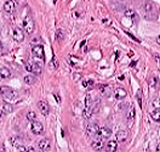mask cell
I'll return each mask as SVG.
<instances>
[{"mask_svg":"<svg viewBox=\"0 0 160 152\" xmlns=\"http://www.w3.org/2000/svg\"><path fill=\"white\" fill-rule=\"evenodd\" d=\"M23 29L27 34H32L35 29V23L32 18V16H27L24 20H23Z\"/></svg>","mask_w":160,"mask_h":152,"instance_id":"1","label":"cell"},{"mask_svg":"<svg viewBox=\"0 0 160 152\" xmlns=\"http://www.w3.org/2000/svg\"><path fill=\"white\" fill-rule=\"evenodd\" d=\"M0 94H1V96L5 100H12L13 98H15V93H13V90L10 86H6V85L0 86Z\"/></svg>","mask_w":160,"mask_h":152,"instance_id":"2","label":"cell"},{"mask_svg":"<svg viewBox=\"0 0 160 152\" xmlns=\"http://www.w3.org/2000/svg\"><path fill=\"white\" fill-rule=\"evenodd\" d=\"M32 52L35 55V56L38 59H41V60H44L45 59V52H44V47L43 45H40V44H37V45H33L32 46Z\"/></svg>","mask_w":160,"mask_h":152,"instance_id":"3","label":"cell"},{"mask_svg":"<svg viewBox=\"0 0 160 152\" xmlns=\"http://www.w3.org/2000/svg\"><path fill=\"white\" fill-rule=\"evenodd\" d=\"M86 133L89 136H97L100 134V127L97 126L96 123H90L87 126V129H86Z\"/></svg>","mask_w":160,"mask_h":152,"instance_id":"4","label":"cell"},{"mask_svg":"<svg viewBox=\"0 0 160 152\" xmlns=\"http://www.w3.org/2000/svg\"><path fill=\"white\" fill-rule=\"evenodd\" d=\"M12 38L15 41H17V43H21V41L24 40V33L23 31L21 28H13L12 31Z\"/></svg>","mask_w":160,"mask_h":152,"instance_id":"5","label":"cell"},{"mask_svg":"<svg viewBox=\"0 0 160 152\" xmlns=\"http://www.w3.org/2000/svg\"><path fill=\"white\" fill-rule=\"evenodd\" d=\"M32 132L35 134V135L43 134V132H44L43 124H41L40 122H38V121H33V122H32Z\"/></svg>","mask_w":160,"mask_h":152,"instance_id":"6","label":"cell"},{"mask_svg":"<svg viewBox=\"0 0 160 152\" xmlns=\"http://www.w3.org/2000/svg\"><path fill=\"white\" fill-rule=\"evenodd\" d=\"M4 11L8 12V13H13L16 11V3L15 0H8L5 4H4Z\"/></svg>","mask_w":160,"mask_h":152,"instance_id":"7","label":"cell"},{"mask_svg":"<svg viewBox=\"0 0 160 152\" xmlns=\"http://www.w3.org/2000/svg\"><path fill=\"white\" fill-rule=\"evenodd\" d=\"M38 108H39V111L43 113L44 116L50 113V106H48L45 101H39L38 102Z\"/></svg>","mask_w":160,"mask_h":152,"instance_id":"8","label":"cell"},{"mask_svg":"<svg viewBox=\"0 0 160 152\" xmlns=\"http://www.w3.org/2000/svg\"><path fill=\"white\" fill-rule=\"evenodd\" d=\"M104 150H106V152H115V151L118 150V144H116V141L110 140V141H108L107 144H104Z\"/></svg>","mask_w":160,"mask_h":152,"instance_id":"9","label":"cell"},{"mask_svg":"<svg viewBox=\"0 0 160 152\" xmlns=\"http://www.w3.org/2000/svg\"><path fill=\"white\" fill-rule=\"evenodd\" d=\"M50 147H51V142L48 139H41L39 141V149L41 151H48Z\"/></svg>","mask_w":160,"mask_h":152,"instance_id":"10","label":"cell"},{"mask_svg":"<svg viewBox=\"0 0 160 152\" xmlns=\"http://www.w3.org/2000/svg\"><path fill=\"white\" fill-rule=\"evenodd\" d=\"M91 147H92L95 151H102V150L104 149V142H103L102 139H97V140L92 141Z\"/></svg>","mask_w":160,"mask_h":152,"instance_id":"11","label":"cell"},{"mask_svg":"<svg viewBox=\"0 0 160 152\" xmlns=\"http://www.w3.org/2000/svg\"><path fill=\"white\" fill-rule=\"evenodd\" d=\"M114 95H115V99H118V100H123V99H125L127 96V93H126V90L125 89H123V88H118L116 90H115V93H114Z\"/></svg>","mask_w":160,"mask_h":152,"instance_id":"12","label":"cell"},{"mask_svg":"<svg viewBox=\"0 0 160 152\" xmlns=\"http://www.w3.org/2000/svg\"><path fill=\"white\" fill-rule=\"evenodd\" d=\"M98 135H101V137H103V139H107V137H109L112 135V130H110L108 127H101Z\"/></svg>","mask_w":160,"mask_h":152,"instance_id":"13","label":"cell"},{"mask_svg":"<svg viewBox=\"0 0 160 152\" xmlns=\"http://www.w3.org/2000/svg\"><path fill=\"white\" fill-rule=\"evenodd\" d=\"M127 132L126 130H119V132L116 133V140L118 141H120V142H123V141H125L127 139Z\"/></svg>","mask_w":160,"mask_h":152,"instance_id":"14","label":"cell"},{"mask_svg":"<svg viewBox=\"0 0 160 152\" xmlns=\"http://www.w3.org/2000/svg\"><path fill=\"white\" fill-rule=\"evenodd\" d=\"M0 75H1V78L4 79H8L11 77V72L9 71V68H6V67H1L0 68Z\"/></svg>","mask_w":160,"mask_h":152,"instance_id":"15","label":"cell"},{"mask_svg":"<svg viewBox=\"0 0 160 152\" xmlns=\"http://www.w3.org/2000/svg\"><path fill=\"white\" fill-rule=\"evenodd\" d=\"M23 80H24L26 84L32 85V84H34V83H35V77H34L33 74H27L26 77L23 78Z\"/></svg>","mask_w":160,"mask_h":152,"instance_id":"16","label":"cell"},{"mask_svg":"<svg viewBox=\"0 0 160 152\" xmlns=\"http://www.w3.org/2000/svg\"><path fill=\"white\" fill-rule=\"evenodd\" d=\"M41 66L39 65V63H32V73L33 74H37V75H39V74H41Z\"/></svg>","mask_w":160,"mask_h":152,"instance_id":"17","label":"cell"},{"mask_svg":"<svg viewBox=\"0 0 160 152\" xmlns=\"http://www.w3.org/2000/svg\"><path fill=\"white\" fill-rule=\"evenodd\" d=\"M150 117L153 121L155 122H160V109H154V111L150 112Z\"/></svg>","mask_w":160,"mask_h":152,"instance_id":"18","label":"cell"},{"mask_svg":"<svg viewBox=\"0 0 160 152\" xmlns=\"http://www.w3.org/2000/svg\"><path fill=\"white\" fill-rule=\"evenodd\" d=\"M135 116H136L135 107L131 106V107L129 108V112H127V119H129L130 122H132V121H134V118H135Z\"/></svg>","mask_w":160,"mask_h":152,"instance_id":"19","label":"cell"},{"mask_svg":"<svg viewBox=\"0 0 160 152\" xmlns=\"http://www.w3.org/2000/svg\"><path fill=\"white\" fill-rule=\"evenodd\" d=\"M3 109H4V113H11V112H12V109H13V107H12L11 103L5 102L4 105H3Z\"/></svg>","mask_w":160,"mask_h":152,"instance_id":"20","label":"cell"},{"mask_svg":"<svg viewBox=\"0 0 160 152\" xmlns=\"http://www.w3.org/2000/svg\"><path fill=\"white\" fill-rule=\"evenodd\" d=\"M82 114H84L85 118H90L92 114H94V111H92V108L91 107H86L84 109V112H82Z\"/></svg>","mask_w":160,"mask_h":152,"instance_id":"21","label":"cell"},{"mask_svg":"<svg viewBox=\"0 0 160 152\" xmlns=\"http://www.w3.org/2000/svg\"><path fill=\"white\" fill-rule=\"evenodd\" d=\"M148 85H149V88H152V89H154L155 86H157V78L153 75V77H150V79H149V82H148Z\"/></svg>","mask_w":160,"mask_h":152,"instance_id":"22","label":"cell"},{"mask_svg":"<svg viewBox=\"0 0 160 152\" xmlns=\"http://www.w3.org/2000/svg\"><path fill=\"white\" fill-rule=\"evenodd\" d=\"M27 118H28L29 121H35L37 119V113L34 112V111H29L28 113H27Z\"/></svg>","mask_w":160,"mask_h":152,"instance_id":"23","label":"cell"},{"mask_svg":"<svg viewBox=\"0 0 160 152\" xmlns=\"http://www.w3.org/2000/svg\"><path fill=\"white\" fill-rule=\"evenodd\" d=\"M125 16L136 20V12H135L134 10H126V12H125Z\"/></svg>","mask_w":160,"mask_h":152,"instance_id":"24","label":"cell"},{"mask_svg":"<svg viewBox=\"0 0 160 152\" xmlns=\"http://www.w3.org/2000/svg\"><path fill=\"white\" fill-rule=\"evenodd\" d=\"M56 39H57V41H61L63 40V32H62V29H57V32H56Z\"/></svg>","mask_w":160,"mask_h":152,"instance_id":"25","label":"cell"},{"mask_svg":"<svg viewBox=\"0 0 160 152\" xmlns=\"http://www.w3.org/2000/svg\"><path fill=\"white\" fill-rule=\"evenodd\" d=\"M153 107H154V109H160V99L153 101Z\"/></svg>","mask_w":160,"mask_h":152,"instance_id":"26","label":"cell"},{"mask_svg":"<svg viewBox=\"0 0 160 152\" xmlns=\"http://www.w3.org/2000/svg\"><path fill=\"white\" fill-rule=\"evenodd\" d=\"M92 101H91V96H90V94H87L86 95V107H91V103Z\"/></svg>","mask_w":160,"mask_h":152,"instance_id":"27","label":"cell"},{"mask_svg":"<svg viewBox=\"0 0 160 152\" xmlns=\"http://www.w3.org/2000/svg\"><path fill=\"white\" fill-rule=\"evenodd\" d=\"M137 101H138V103H140V106H141V103H142V95H141V90H138V93H137Z\"/></svg>","mask_w":160,"mask_h":152,"instance_id":"28","label":"cell"},{"mask_svg":"<svg viewBox=\"0 0 160 152\" xmlns=\"http://www.w3.org/2000/svg\"><path fill=\"white\" fill-rule=\"evenodd\" d=\"M26 70L28 71V72H30V73H32V63H29V62H27V63H26Z\"/></svg>","mask_w":160,"mask_h":152,"instance_id":"29","label":"cell"},{"mask_svg":"<svg viewBox=\"0 0 160 152\" xmlns=\"http://www.w3.org/2000/svg\"><path fill=\"white\" fill-rule=\"evenodd\" d=\"M18 152H27V149L24 146H18Z\"/></svg>","mask_w":160,"mask_h":152,"instance_id":"30","label":"cell"},{"mask_svg":"<svg viewBox=\"0 0 160 152\" xmlns=\"http://www.w3.org/2000/svg\"><path fill=\"white\" fill-rule=\"evenodd\" d=\"M53 67H55V68L58 67V61L56 60V57H53Z\"/></svg>","mask_w":160,"mask_h":152,"instance_id":"31","label":"cell"},{"mask_svg":"<svg viewBox=\"0 0 160 152\" xmlns=\"http://www.w3.org/2000/svg\"><path fill=\"white\" fill-rule=\"evenodd\" d=\"M154 59H155V61L158 62V63L160 65V55H154Z\"/></svg>","mask_w":160,"mask_h":152,"instance_id":"32","label":"cell"},{"mask_svg":"<svg viewBox=\"0 0 160 152\" xmlns=\"http://www.w3.org/2000/svg\"><path fill=\"white\" fill-rule=\"evenodd\" d=\"M27 152H37V151H35V150H34L33 147H29L28 150H27Z\"/></svg>","mask_w":160,"mask_h":152,"instance_id":"33","label":"cell"},{"mask_svg":"<svg viewBox=\"0 0 160 152\" xmlns=\"http://www.w3.org/2000/svg\"><path fill=\"white\" fill-rule=\"evenodd\" d=\"M55 98H56V100H57L58 102L61 101V99H60V96H58V95H55Z\"/></svg>","mask_w":160,"mask_h":152,"instance_id":"34","label":"cell"},{"mask_svg":"<svg viewBox=\"0 0 160 152\" xmlns=\"http://www.w3.org/2000/svg\"><path fill=\"white\" fill-rule=\"evenodd\" d=\"M157 152H160V142H159V145L157 146Z\"/></svg>","mask_w":160,"mask_h":152,"instance_id":"35","label":"cell"},{"mask_svg":"<svg viewBox=\"0 0 160 152\" xmlns=\"http://www.w3.org/2000/svg\"><path fill=\"white\" fill-rule=\"evenodd\" d=\"M157 41H158V43H159V44H160V36H159V37H158V38H157Z\"/></svg>","mask_w":160,"mask_h":152,"instance_id":"36","label":"cell"},{"mask_svg":"<svg viewBox=\"0 0 160 152\" xmlns=\"http://www.w3.org/2000/svg\"><path fill=\"white\" fill-rule=\"evenodd\" d=\"M1 79H3V78H1V75H0V80H1Z\"/></svg>","mask_w":160,"mask_h":152,"instance_id":"37","label":"cell"},{"mask_svg":"<svg viewBox=\"0 0 160 152\" xmlns=\"http://www.w3.org/2000/svg\"><path fill=\"white\" fill-rule=\"evenodd\" d=\"M0 117H1V113H0Z\"/></svg>","mask_w":160,"mask_h":152,"instance_id":"38","label":"cell"},{"mask_svg":"<svg viewBox=\"0 0 160 152\" xmlns=\"http://www.w3.org/2000/svg\"><path fill=\"white\" fill-rule=\"evenodd\" d=\"M147 152H149V151H147Z\"/></svg>","mask_w":160,"mask_h":152,"instance_id":"39","label":"cell"}]
</instances>
